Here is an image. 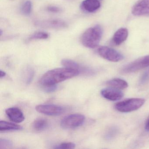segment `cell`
Masks as SVG:
<instances>
[{
    "label": "cell",
    "mask_w": 149,
    "mask_h": 149,
    "mask_svg": "<svg viewBox=\"0 0 149 149\" xmlns=\"http://www.w3.org/2000/svg\"><path fill=\"white\" fill-rule=\"evenodd\" d=\"M47 10L49 12L53 13H58L61 11V9L59 8L54 6H51L47 8Z\"/></svg>",
    "instance_id": "26"
},
{
    "label": "cell",
    "mask_w": 149,
    "mask_h": 149,
    "mask_svg": "<svg viewBox=\"0 0 149 149\" xmlns=\"http://www.w3.org/2000/svg\"><path fill=\"white\" fill-rule=\"evenodd\" d=\"M49 35L47 33L42 32H37L35 33L29 38V41L36 40H45L47 39Z\"/></svg>",
    "instance_id": "19"
},
{
    "label": "cell",
    "mask_w": 149,
    "mask_h": 149,
    "mask_svg": "<svg viewBox=\"0 0 149 149\" xmlns=\"http://www.w3.org/2000/svg\"><path fill=\"white\" fill-rule=\"evenodd\" d=\"M80 72L76 70L68 68H59L49 70L41 78L40 83L42 86L56 85L78 75Z\"/></svg>",
    "instance_id": "1"
},
{
    "label": "cell",
    "mask_w": 149,
    "mask_h": 149,
    "mask_svg": "<svg viewBox=\"0 0 149 149\" xmlns=\"http://www.w3.org/2000/svg\"><path fill=\"white\" fill-rule=\"evenodd\" d=\"M36 25L42 27L52 29H62L67 27V24L63 21L59 19L49 20L37 22Z\"/></svg>",
    "instance_id": "12"
},
{
    "label": "cell",
    "mask_w": 149,
    "mask_h": 149,
    "mask_svg": "<svg viewBox=\"0 0 149 149\" xmlns=\"http://www.w3.org/2000/svg\"><path fill=\"white\" fill-rule=\"evenodd\" d=\"M23 129L20 125H17L13 123L5 121H0V131H10L21 130Z\"/></svg>",
    "instance_id": "16"
},
{
    "label": "cell",
    "mask_w": 149,
    "mask_h": 149,
    "mask_svg": "<svg viewBox=\"0 0 149 149\" xmlns=\"http://www.w3.org/2000/svg\"><path fill=\"white\" fill-rule=\"evenodd\" d=\"M101 95L105 99L111 101H116L122 99L123 97V93L120 90L114 88H107L102 90Z\"/></svg>",
    "instance_id": "9"
},
{
    "label": "cell",
    "mask_w": 149,
    "mask_h": 149,
    "mask_svg": "<svg viewBox=\"0 0 149 149\" xmlns=\"http://www.w3.org/2000/svg\"><path fill=\"white\" fill-rule=\"evenodd\" d=\"M107 85L111 88L118 90H123L128 87L127 82L120 78H114L108 81L106 83Z\"/></svg>",
    "instance_id": "15"
},
{
    "label": "cell",
    "mask_w": 149,
    "mask_h": 149,
    "mask_svg": "<svg viewBox=\"0 0 149 149\" xmlns=\"http://www.w3.org/2000/svg\"><path fill=\"white\" fill-rule=\"evenodd\" d=\"M76 145L73 143H64L55 146L54 149H74Z\"/></svg>",
    "instance_id": "22"
},
{
    "label": "cell",
    "mask_w": 149,
    "mask_h": 149,
    "mask_svg": "<svg viewBox=\"0 0 149 149\" xmlns=\"http://www.w3.org/2000/svg\"><path fill=\"white\" fill-rule=\"evenodd\" d=\"M35 71L31 67H27L24 74V80L27 84H29L33 79Z\"/></svg>",
    "instance_id": "18"
},
{
    "label": "cell",
    "mask_w": 149,
    "mask_h": 149,
    "mask_svg": "<svg viewBox=\"0 0 149 149\" xmlns=\"http://www.w3.org/2000/svg\"><path fill=\"white\" fill-rule=\"evenodd\" d=\"M36 109L39 113L51 116H59L66 111L64 107L55 104H40L36 106Z\"/></svg>",
    "instance_id": "7"
},
{
    "label": "cell",
    "mask_w": 149,
    "mask_h": 149,
    "mask_svg": "<svg viewBox=\"0 0 149 149\" xmlns=\"http://www.w3.org/2000/svg\"><path fill=\"white\" fill-rule=\"evenodd\" d=\"M6 113L10 120L17 123H22L25 119L23 112L19 108L16 107H12L7 109Z\"/></svg>",
    "instance_id": "10"
},
{
    "label": "cell",
    "mask_w": 149,
    "mask_h": 149,
    "mask_svg": "<svg viewBox=\"0 0 149 149\" xmlns=\"http://www.w3.org/2000/svg\"><path fill=\"white\" fill-rule=\"evenodd\" d=\"M43 89L44 91L47 93H51L56 91L57 88V86L56 85H48L43 86Z\"/></svg>",
    "instance_id": "23"
},
{
    "label": "cell",
    "mask_w": 149,
    "mask_h": 149,
    "mask_svg": "<svg viewBox=\"0 0 149 149\" xmlns=\"http://www.w3.org/2000/svg\"><path fill=\"white\" fill-rule=\"evenodd\" d=\"M149 78V72H146L142 76L140 80V83L141 84L145 83Z\"/></svg>",
    "instance_id": "25"
},
{
    "label": "cell",
    "mask_w": 149,
    "mask_h": 149,
    "mask_svg": "<svg viewBox=\"0 0 149 149\" xmlns=\"http://www.w3.org/2000/svg\"><path fill=\"white\" fill-rule=\"evenodd\" d=\"M145 102L142 98H132L126 99L116 104L115 108L121 112H130L141 108Z\"/></svg>",
    "instance_id": "3"
},
{
    "label": "cell",
    "mask_w": 149,
    "mask_h": 149,
    "mask_svg": "<svg viewBox=\"0 0 149 149\" xmlns=\"http://www.w3.org/2000/svg\"><path fill=\"white\" fill-rule=\"evenodd\" d=\"M32 9V3L29 1H27L24 3L22 7V13L25 15H29L31 13Z\"/></svg>",
    "instance_id": "20"
},
{
    "label": "cell",
    "mask_w": 149,
    "mask_h": 149,
    "mask_svg": "<svg viewBox=\"0 0 149 149\" xmlns=\"http://www.w3.org/2000/svg\"><path fill=\"white\" fill-rule=\"evenodd\" d=\"M48 122L44 118H37L33 123V128L36 131H42L46 130L48 126Z\"/></svg>",
    "instance_id": "17"
},
{
    "label": "cell",
    "mask_w": 149,
    "mask_h": 149,
    "mask_svg": "<svg viewBox=\"0 0 149 149\" xmlns=\"http://www.w3.org/2000/svg\"><path fill=\"white\" fill-rule=\"evenodd\" d=\"M132 13L137 16H149V0H139L132 9Z\"/></svg>",
    "instance_id": "8"
},
{
    "label": "cell",
    "mask_w": 149,
    "mask_h": 149,
    "mask_svg": "<svg viewBox=\"0 0 149 149\" xmlns=\"http://www.w3.org/2000/svg\"><path fill=\"white\" fill-rule=\"evenodd\" d=\"M85 117L81 114H72L64 117L61 121V126L64 129H73L81 125Z\"/></svg>",
    "instance_id": "5"
},
{
    "label": "cell",
    "mask_w": 149,
    "mask_h": 149,
    "mask_svg": "<svg viewBox=\"0 0 149 149\" xmlns=\"http://www.w3.org/2000/svg\"><path fill=\"white\" fill-rule=\"evenodd\" d=\"M117 132V130L116 129H115L114 128H112V129H111V130L109 131L108 134L106 135V138H107V139H109L112 138L116 135Z\"/></svg>",
    "instance_id": "24"
},
{
    "label": "cell",
    "mask_w": 149,
    "mask_h": 149,
    "mask_svg": "<svg viewBox=\"0 0 149 149\" xmlns=\"http://www.w3.org/2000/svg\"><path fill=\"white\" fill-rule=\"evenodd\" d=\"M61 64L65 68L76 70H78L80 72L81 71L82 73L90 74L91 75L93 74L94 73V71L92 69L83 68L76 62L72 61V60H69V59H63L61 61Z\"/></svg>",
    "instance_id": "11"
},
{
    "label": "cell",
    "mask_w": 149,
    "mask_h": 149,
    "mask_svg": "<svg viewBox=\"0 0 149 149\" xmlns=\"http://www.w3.org/2000/svg\"><path fill=\"white\" fill-rule=\"evenodd\" d=\"M13 146V143L9 139H0V149H9Z\"/></svg>",
    "instance_id": "21"
},
{
    "label": "cell",
    "mask_w": 149,
    "mask_h": 149,
    "mask_svg": "<svg viewBox=\"0 0 149 149\" xmlns=\"http://www.w3.org/2000/svg\"><path fill=\"white\" fill-rule=\"evenodd\" d=\"M6 74L5 71H3V70H1L0 71V77L1 78H3V77H5L6 76Z\"/></svg>",
    "instance_id": "28"
},
{
    "label": "cell",
    "mask_w": 149,
    "mask_h": 149,
    "mask_svg": "<svg viewBox=\"0 0 149 149\" xmlns=\"http://www.w3.org/2000/svg\"><path fill=\"white\" fill-rule=\"evenodd\" d=\"M98 54L105 60L110 61L116 62L124 59L123 55L111 48L107 47H101L97 50Z\"/></svg>",
    "instance_id": "6"
},
{
    "label": "cell",
    "mask_w": 149,
    "mask_h": 149,
    "mask_svg": "<svg viewBox=\"0 0 149 149\" xmlns=\"http://www.w3.org/2000/svg\"><path fill=\"white\" fill-rule=\"evenodd\" d=\"M102 28L99 25L87 29L81 37V42L84 46L89 48L97 47L102 36Z\"/></svg>",
    "instance_id": "2"
},
{
    "label": "cell",
    "mask_w": 149,
    "mask_h": 149,
    "mask_svg": "<svg viewBox=\"0 0 149 149\" xmlns=\"http://www.w3.org/2000/svg\"><path fill=\"white\" fill-rule=\"evenodd\" d=\"M128 33L127 29L124 28L119 29L113 35L112 42L117 46L120 45L126 40L128 36Z\"/></svg>",
    "instance_id": "13"
},
{
    "label": "cell",
    "mask_w": 149,
    "mask_h": 149,
    "mask_svg": "<svg viewBox=\"0 0 149 149\" xmlns=\"http://www.w3.org/2000/svg\"><path fill=\"white\" fill-rule=\"evenodd\" d=\"M145 129L146 130L149 131V118L146 121L145 124Z\"/></svg>",
    "instance_id": "27"
},
{
    "label": "cell",
    "mask_w": 149,
    "mask_h": 149,
    "mask_svg": "<svg viewBox=\"0 0 149 149\" xmlns=\"http://www.w3.org/2000/svg\"><path fill=\"white\" fill-rule=\"evenodd\" d=\"M82 8L89 13H94L101 7V3L98 0H84L81 5Z\"/></svg>",
    "instance_id": "14"
},
{
    "label": "cell",
    "mask_w": 149,
    "mask_h": 149,
    "mask_svg": "<svg viewBox=\"0 0 149 149\" xmlns=\"http://www.w3.org/2000/svg\"><path fill=\"white\" fill-rule=\"evenodd\" d=\"M149 67V55L146 56L125 65L122 68V73L129 74L136 72Z\"/></svg>",
    "instance_id": "4"
}]
</instances>
